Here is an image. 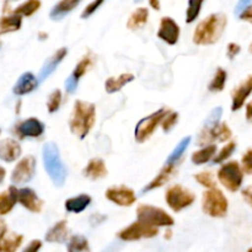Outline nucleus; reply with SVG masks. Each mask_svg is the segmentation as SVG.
<instances>
[{"label": "nucleus", "mask_w": 252, "mask_h": 252, "mask_svg": "<svg viewBox=\"0 0 252 252\" xmlns=\"http://www.w3.org/2000/svg\"><path fill=\"white\" fill-rule=\"evenodd\" d=\"M37 86H38V80H37L36 76L31 71H26L17 79L14 88H12V93L16 96L26 95V94L32 93L34 89H37Z\"/></svg>", "instance_id": "6ab92c4d"}, {"label": "nucleus", "mask_w": 252, "mask_h": 252, "mask_svg": "<svg viewBox=\"0 0 252 252\" xmlns=\"http://www.w3.org/2000/svg\"><path fill=\"white\" fill-rule=\"evenodd\" d=\"M41 7V1L39 0H27L24 4L17 6L14 10V14L20 15V16H32L36 11H38Z\"/></svg>", "instance_id": "72a5a7b5"}, {"label": "nucleus", "mask_w": 252, "mask_h": 252, "mask_svg": "<svg viewBox=\"0 0 252 252\" xmlns=\"http://www.w3.org/2000/svg\"><path fill=\"white\" fill-rule=\"evenodd\" d=\"M16 197L17 202H19L24 208L32 212V213H39V212L42 211V208H43V201L39 199L36 192L32 189H29V187L17 189Z\"/></svg>", "instance_id": "ddd939ff"}, {"label": "nucleus", "mask_w": 252, "mask_h": 252, "mask_svg": "<svg viewBox=\"0 0 252 252\" xmlns=\"http://www.w3.org/2000/svg\"><path fill=\"white\" fill-rule=\"evenodd\" d=\"M83 175L90 180H98L105 177L107 175V169H106L103 160L97 159V158L91 159L85 169L83 170Z\"/></svg>", "instance_id": "5701e85b"}, {"label": "nucleus", "mask_w": 252, "mask_h": 252, "mask_svg": "<svg viewBox=\"0 0 252 252\" xmlns=\"http://www.w3.org/2000/svg\"><path fill=\"white\" fill-rule=\"evenodd\" d=\"M170 112L167 108H160L157 112L152 113L148 117L143 118L138 122L134 129V138L138 143H144L145 140L149 139L158 128V126L161 123L162 118Z\"/></svg>", "instance_id": "423d86ee"}, {"label": "nucleus", "mask_w": 252, "mask_h": 252, "mask_svg": "<svg viewBox=\"0 0 252 252\" xmlns=\"http://www.w3.org/2000/svg\"><path fill=\"white\" fill-rule=\"evenodd\" d=\"M194 179L199 185H202L206 189H214L216 187V181H214L213 175L211 172H199L194 176Z\"/></svg>", "instance_id": "ea45409f"}, {"label": "nucleus", "mask_w": 252, "mask_h": 252, "mask_svg": "<svg viewBox=\"0 0 252 252\" xmlns=\"http://www.w3.org/2000/svg\"><path fill=\"white\" fill-rule=\"evenodd\" d=\"M248 252H252V248H251V249H250V250H249Z\"/></svg>", "instance_id": "680f3d73"}, {"label": "nucleus", "mask_w": 252, "mask_h": 252, "mask_svg": "<svg viewBox=\"0 0 252 252\" xmlns=\"http://www.w3.org/2000/svg\"><path fill=\"white\" fill-rule=\"evenodd\" d=\"M239 19L245 20V21H249L252 24V4L240 15V16H239Z\"/></svg>", "instance_id": "8fccbe9b"}, {"label": "nucleus", "mask_w": 252, "mask_h": 252, "mask_svg": "<svg viewBox=\"0 0 252 252\" xmlns=\"http://www.w3.org/2000/svg\"><path fill=\"white\" fill-rule=\"evenodd\" d=\"M235 149H236V144L234 142H230L229 144H226L225 147L218 153V154L214 155L213 162L214 164H220V162L225 161L226 159H229V158L231 157V154L235 152Z\"/></svg>", "instance_id": "4c0bfd02"}, {"label": "nucleus", "mask_w": 252, "mask_h": 252, "mask_svg": "<svg viewBox=\"0 0 252 252\" xmlns=\"http://www.w3.org/2000/svg\"><path fill=\"white\" fill-rule=\"evenodd\" d=\"M105 196L108 201L120 207H130L137 201L134 191L126 186L111 187L106 191Z\"/></svg>", "instance_id": "f8f14e48"}, {"label": "nucleus", "mask_w": 252, "mask_h": 252, "mask_svg": "<svg viewBox=\"0 0 252 252\" xmlns=\"http://www.w3.org/2000/svg\"><path fill=\"white\" fill-rule=\"evenodd\" d=\"M91 65H93V59H91V57H89V56L84 57V58L81 59L78 64H76V66H75V69L73 70V73H71L70 76H69V78L65 80L66 93L73 94L74 91L76 90L79 80H80V79L85 75V73L91 68Z\"/></svg>", "instance_id": "2eb2a0df"}, {"label": "nucleus", "mask_w": 252, "mask_h": 252, "mask_svg": "<svg viewBox=\"0 0 252 252\" xmlns=\"http://www.w3.org/2000/svg\"><path fill=\"white\" fill-rule=\"evenodd\" d=\"M5 176H6V170H5L2 166H0V185L4 182Z\"/></svg>", "instance_id": "5fc2aeb1"}, {"label": "nucleus", "mask_w": 252, "mask_h": 252, "mask_svg": "<svg viewBox=\"0 0 252 252\" xmlns=\"http://www.w3.org/2000/svg\"><path fill=\"white\" fill-rule=\"evenodd\" d=\"M226 26V16L223 14H212L201 21L193 33V42L198 46L213 44L220 38Z\"/></svg>", "instance_id": "f03ea898"}, {"label": "nucleus", "mask_w": 252, "mask_h": 252, "mask_svg": "<svg viewBox=\"0 0 252 252\" xmlns=\"http://www.w3.org/2000/svg\"><path fill=\"white\" fill-rule=\"evenodd\" d=\"M16 186H10L6 191L0 193V216L4 217L14 209L17 203Z\"/></svg>", "instance_id": "b1692460"}, {"label": "nucleus", "mask_w": 252, "mask_h": 252, "mask_svg": "<svg viewBox=\"0 0 252 252\" xmlns=\"http://www.w3.org/2000/svg\"><path fill=\"white\" fill-rule=\"evenodd\" d=\"M21 145L11 138L0 140V160L4 162H14L21 155Z\"/></svg>", "instance_id": "f3484780"}, {"label": "nucleus", "mask_w": 252, "mask_h": 252, "mask_svg": "<svg viewBox=\"0 0 252 252\" xmlns=\"http://www.w3.org/2000/svg\"><path fill=\"white\" fill-rule=\"evenodd\" d=\"M42 159H43L44 170L52 182L58 187L63 186L66 179V169L56 143L48 142L43 145Z\"/></svg>", "instance_id": "7ed1b4c3"}, {"label": "nucleus", "mask_w": 252, "mask_h": 252, "mask_svg": "<svg viewBox=\"0 0 252 252\" xmlns=\"http://www.w3.org/2000/svg\"><path fill=\"white\" fill-rule=\"evenodd\" d=\"M246 120L249 122H252V101L249 102L248 106H246Z\"/></svg>", "instance_id": "603ef678"}, {"label": "nucleus", "mask_w": 252, "mask_h": 252, "mask_svg": "<svg viewBox=\"0 0 252 252\" xmlns=\"http://www.w3.org/2000/svg\"><path fill=\"white\" fill-rule=\"evenodd\" d=\"M134 79L135 76L129 73L122 74V75H120L118 78H108L105 83V89L108 94H115L117 93V91H120L123 86L132 83Z\"/></svg>", "instance_id": "cd10ccee"}, {"label": "nucleus", "mask_w": 252, "mask_h": 252, "mask_svg": "<svg viewBox=\"0 0 252 252\" xmlns=\"http://www.w3.org/2000/svg\"><path fill=\"white\" fill-rule=\"evenodd\" d=\"M203 1L204 0H189V7H187L186 11L187 24H191V22H193L199 16Z\"/></svg>", "instance_id": "c9c22d12"}, {"label": "nucleus", "mask_w": 252, "mask_h": 252, "mask_svg": "<svg viewBox=\"0 0 252 252\" xmlns=\"http://www.w3.org/2000/svg\"><path fill=\"white\" fill-rule=\"evenodd\" d=\"M148 16H149V11H148L147 7H139V9L135 10L129 16V20L127 22V27L129 30L142 29L147 24Z\"/></svg>", "instance_id": "c756f323"}, {"label": "nucleus", "mask_w": 252, "mask_h": 252, "mask_svg": "<svg viewBox=\"0 0 252 252\" xmlns=\"http://www.w3.org/2000/svg\"><path fill=\"white\" fill-rule=\"evenodd\" d=\"M231 137V130L228 127L226 123H221L218 125L213 129H204L201 133L198 139V144L203 145L207 143H212L213 140H219V142H226L228 139H230Z\"/></svg>", "instance_id": "dca6fc26"}, {"label": "nucleus", "mask_w": 252, "mask_h": 252, "mask_svg": "<svg viewBox=\"0 0 252 252\" xmlns=\"http://www.w3.org/2000/svg\"><path fill=\"white\" fill-rule=\"evenodd\" d=\"M66 54H68V49L63 47V48L58 49L51 58H48L44 62L43 66H42L41 71H39L38 74V78H37L38 83H42V81L46 80V79L56 70L57 66H58L59 64H61V62L66 57Z\"/></svg>", "instance_id": "a211bd4d"}, {"label": "nucleus", "mask_w": 252, "mask_h": 252, "mask_svg": "<svg viewBox=\"0 0 252 252\" xmlns=\"http://www.w3.org/2000/svg\"><path fill=\"white\" fill-rule=\"evenodd\" d=\"M252 93V75L249 76L243 84H241L239 88L235 89V91L233 93V103H231V110L238 111L245 103L246 98L250 96Z\"/></svg>", "instance_id": "aec40b11"}, {"label": "nucleus", "mask_w": 252, "mask_h": 252, "mask_svg": "<svg viewBox=\"0 0 252 252\" xmlns=\"http://www.w3.org/2000/svg\"><path fill=\"white\" fill-rule=\"evenodd\" d=\"M159 234V229L157 226L148 225V224L142 223V221H134L127 228L122 229L117 234L118 238L123 241H137L140 239H150L154 238Z\"/></svg>", "instance_id": "1a4fd4ad"}, {"label": "nucleus", "mask_w": 252, "mask_h": 252, "mask_svg": "<svg viewBox=\"0 0 252 252\" xmlns=\"http://www.w3.org/2000/svg\"><path fill=\"white\" fill-rule=\"evenodd\" d=\"M38 36H39V39H46L47 37H48V34L44 33V32H39Z\"/></svg>", "instance_id": "6e6d98bb"}, {"label": "nucleus", "mask_w": 252, "mask_h": 252, "mask_svg": "<svg viewBox=\"0 0 252 252\" xmlns=\"http://www.w3.org/2000/svg\"><path fill=\"white\" fill-rule=\"evenodd\" d=\"M14 133L20 138H38L44 133V125L37 118H27L22 122L17 123L14 128Z\"/></svg>", "instance_id": "9b49d317"}, {"label": "nucleus", "mask_w": 252, "mask_h": 252, "mask_svg": "<svg viewBox=\"0 0 252 252\" xmlns=\"http://www.w3.org/2000/svg\"><path fill=\"white\" fill-rule=\"evenodd\" d=\"M158 37L170 46L176 44L180 37V27L177 22L172 20L171 17H162L161 21H160Z\"/></svg>", "instance_id": "4468645a"}, {"label": "nucleus", "mask_w": 252, "mask_h": 252, "mask_svg": "<svg viewBox=\"0 0 252 252\" xmlns=\"http://www.w3.org/2000/svg\"><path fill=\"white\" fill-rule=\"evenodd\" d=\"M218 179L228 191L236 192L243 185L244 172L238 161H230L224 164L219 169Z\"/></svg>", "instance_id": "0eeeda50"}, {"label": "nucleus", "mask_w": 252, "mask_h": 252, "mask_svg": "<svg viewBox=\"0 0 252 252\" xmlns=\"http://www.w3.org/2000/svg\"><path fill=\"white\" fill-rule=\"evenodd\" d=\"M62 103V91L59 89L54 90L53 93L49 95L48 101H47V108H48L49 113H54L59 110Z\"/></svg>", "instance_id": "58836bf2"}, {"label": "nucleus", "mask_w": 252, "mask_h": 252, "mask_svg": "<svg viewBox=\"0 0 252 252\" xmlns=\"http://www.w3.org/2000/svg\"><path fill=\"white\" fill-rule=\"evenodd\" d=\"M24 241V236L15 233H6L0 236V252H16Z\"/></svg>", "instance_id": "bb28decb"}, {"label": "nucleus", "mask_w": 252, "mask_h": 252, "mask_svg": "<svg viewBox=\"0 0 252 252\" xmlns=\"http://www.w3.org/2000/svg\"><path fill=\"white\" fill-rule=\"evenodd\" d=\"M149 4H150V6H152L154 10H157V11H159V10H160V1H159V0H149Z\"/></svg>", "instance_id": "864d4df0"}, {"label": "nucleus", "mask_w": 252, "mask_h": 252, "mask_svg": "<svg viewBox=\"0 0 252 252\" xmlns=\"http://www.w3.org/2000/svg\"><path fill=\"white\" fill-rule=\"evenodd\" d=\"M228 199L223 192L218 189H209L203 193L202 209L207 216L212 218H223L228 213Z\"/></svg>", "instance_id": "20e7f679"}, {"label": "nucleus", "mask_w": 252, "mask_h": 252, "mask_svg": "<svg viewBox=\"0 0 252 252\" xmlns=\"http://www.w3.org/2000/svg\"><path fill=\"white\" fill-rule=\"evenodd\" d=\"M95 105L81 100L75 101L73 113H71L70 121H69L70 132L80 139H84L95 125Z\"/></svg>", "instance_id": "f257e3e1"}, {"label": "nucleus", "mask_w": 252, "mask_h": 252, "mask_svg": "<svg viewBox=\"0 0 252 252\" xmlns=\"http://www.w3.org/2000/svg\"><path fill=\"white\" fill-rule=\"evenodd\" d=\"M66 220H61L54 224L46 234L47 243H56V244H64L68 239V225Z\"/></svg>", "instance_id": "4be33fe9"}, {"label": "nucleus", "mask_w": 252, "mask_h": 252, "mask_svg": "<svg viewBox=\"0 0 252 252\" xmlns=\"http://www.w3.org/2000/svg\"><path fill=\"white\" fill-rule=\"evenodd\" d=\"M0 134H1V127H0Z\"/></svg>", "instance_id": "e2e57ef3"}, {"label": "nucleus", "mask_w": 252, "mask_h": 252, "mask_svg": "<svg viewBox=\"0 0 252 252\" xmlns=\"http://www.w3.org/2000/svg\"><path fill=\"white\" fill-rule=\"evenodd\" d=\"M83 0H61L57 2L53 7H52L51 12H49V17L54 21L57 20H62L65 17L66 15L70 14L76 6H78Z\"/></svg>", "instance_id": "412c9836"}, {"label": "nucleus", "mask_w": 252, "mask_h": 252, "mask_svg": "<svg viewBox=\"0 0 252 252\" xmlns=\"http://www.w3.org/2000/svg\"><path fill=\"white\" fill-rule=\"evenodd\" d=\"M42 248V241L41 240H32L26 248L24 249L22 252H39Z\"/></svg>", "instance_id": "a18cd8bd"}, {"label": "nucleus", "mask_w": 252, "mask_h": 252, "mask_svg": "<svg viewBox=\"0 0 252 252\" xmlns=\"http://www.w3.org/2000/svg\"><path fill=\"white\" fill-rule=\"evenodd\" d=\"M6 233H7L6 221H5L2 218H0V236H2L4 234H6Z\"/></svg>", "instance_id": "3c124183"}, {"label": "nucleus", "mask_w": 252, "mask_h": 252, "mask_svg": "<svg viewBox=\"0 0 252 252\" xmlns=\"http://www.w3.org/2000/svg\"><path fill=\"white\" fill-rule=\"evenodd\" d=\"M68 252H91L89 241L83 235H74L69 239L66 245Z\"/></svg>", "instance_id": "473e14b6"}, {"label": "nucleus", "mask_w": 252, "mask_h": 252, "mask_svg": "<svg viewBox=\"0 0 252 252\" xmlns=\"http://www.w3.org/2000/svg\"><path fill=\"white\" fill-rule=\"evenodd\" d=\"M191 140H192L191 137H186V138H184V139H181V142H180L179 144L175 147V149L172 150L171 154L167 157L165 165H176L177 161L181 159L182 155H184L185 152L187 150L189 145L191 144Z\"/></svg>", "instance_id": "2f4dec72"}, {"label": "nucleus", "mask_w": 252, "mask_h": 252, "mask_svg": "<svg viewBox=\"0 0 252 252\" xmlns=\"http://www.w3.org/2000/svg\"><path fill=\"white\" fill-rule=\"evenodd\" d=\"M143 0H134V2H142Z\"/></svg>", "instance_id": "bf43d9fd"}, {"label": "nucleus", "mask_w": 252, "mask_h": 252, "mask_svg": "<svg viewBox=\"0 0 252 252\" xmlns=\"http://www.w3.org/2000/svg\"><path fill=\"white\" fill-rule=\"evenodd\" d=\"M137 218L142 223L148 225L157 226H172L175 224L174 218L167 214L164 209L158 207L149 206V204H142L137 208Z\"/></svg>", "instance_id": "39448f33"}, {"label": "nucleus", "mask_w": 252, "mask_h": 252, "mask_svg": "<svg viewBox=\"0 0 252 252\" xmlns=\"http://www.w3.org/2000/svg\"><path fill=\"white\" fill-rule=\"evenodd\" d=\"M91 204V197L89 194H79V196L73 197V198L66 199L64 207L65 211L69 213L79 214L85 211Z\"/></svg>", "instance_id": "a878e982"}, {"label": "nucleus", "mask_w": 252, "mask_h": 252, "mask_svg": "<svg viewBox=\"0 0 252 252\" xmlns=\"http://www.w3.org/2000/svg\"><path fill=\"white\" fill-rule=\"evenodd\" d=\"M103 1H105V0H94L93 2H90V4L84 9V11L81 12V19H88V17H90L91 15H93L94 12H96V10L103 4Z\"/></svg>", "instance_id": "79ce46f5"}, {"label": "nucleus", "mask_w": 252, "mask_h": 252, "mask_svg": "<svg viewBox=\"0 0 252 252\" xmlns=\"http://www.w3.org/2000/svg\"><path fill=\"white\" fill-rule=\"evenodd\" d=\"M34 172H36V159L32 155H27L17 162L12 170L10 180L14 186L29 184L33 179Z\"/></svg>", "instance_id": "9d476101"}, {"label": "nucleus", "mask_w": 252, "mask_h": 252, "mask_svg": "<svg viewBox=\"0 0 252 252\" xmlns=\"http://www.w3.org/2000/svg\"><path fill=\"white\" fill-rule=\"evenodd\" d=\"M22 17L17 14L9 15V16H2L0 19V36L10 32L19 31L21 29Z\"/></svg>", "instance_id": "c85d7f7f"}, {"label": "nucleus", "mask_w": 252, "mask_h": 252, "mask_svg": "<svg viewBox=\"0 0 252 252\" xmlns=\"http://www.w3.org/2000/svg\"><path fill=\"white\" fill-rule=\"evenodd\" d=\"M165 199H166L167 206L177 213V212H181L182 209L191 206L196 199V196L180 185H175L167 189Z\"/></svg>", "instance_id": "6e6552de"}, {"label": "nucleus", "mask_w": 252, "mask_h": 252, "mask_svg": "<svg viewBox=\"0 0 252 252\" xmlns=\"http://www.w3.org/2000/svg\"><path fill=\"white\" fill-rule=\"evenodd\" d=\"M243 170L246 174H252V149L248 150L243 157Z\"/></svg>", "instance_id": "37998d69"}, {"label": "nucleus", "mask_w": 252, "mask_h": 252, "mask_svg": "<svg viewBox=\"0 0 252 252\" xmlns=\"http://www.w3.org/2000/svg\"><path fill=\"white\" fill-rule=\"evenodd\" d=\"M226 83V71L224 69L218 68L216 71V75H214L213 80L209 84L208 89L212 93H218V91L224 90V86Z\"/></svg>", "instance_id": "f704fd0d"}, {"label": "nucleus", "mask_w": 252, "mask_h": 252, "mask_svg": "<svg viewBox=\"0 0 252 252\" xmlns=\"http://www.w3.org/2000/svg\"><path fill=\"white\" fill-rule=\"evenodd\" d=\"M1 44H2V43H1V41H0V49H1Z\"/></svg>", "instance_id": "052dcab7"}, {"label": "nucleus", "mask_w": 252, "mask_h": 252, "mask_svg": "<svg viewBox=\"0 0 252 252\" xmlns=\"http://www.w3.org/2000/svg\"><path fill=\"white\" fill-rule=\"evenodd\" d=\"M221 115H223V108L221 107L214 108V110L209 113L208 117H207L206 122H204V129L208 130V129H213V128H216L217 126L219 125V122H220Z\"/></svg>", "instance_id": "e433bc0d"}, {"label": "nucleus", "mask_w": 252, "mask_h": 252, "mask_svg": "<svg viewBox=\"0 0 252 252\" xmlns=\"http://www.w3.org/2000/svg\"><path fill=\"white\" fill-rule=\"evenodd\" d=\"M171 234H172L171 230H167L166 234H165V239H167V240H169V239H171Z\"/></svg>", "instance_id": "4d7b16f0"}, {"label": "nucleus", "mask_w": 252, "mask_h": 252, "mask_svg": "<svg viewBox=\"0 0 252 252\" xmlns=\"http://www.w3.org/2000/svg\"><path fill=\"white\" fill-rule=\"evenodd\" d=\"M249 51H250V53H252V43H251V46H250V48H249Z\"/></svg>", "instance_id": "13d9d810"}, {"label": "nucleus", "mask_w": 252, "mask_h": 252, "mask_svg": "<svg viewBox=\"0 0 252 252\" xmlns=\"http://www.w3.org/2000/svg\"><path fill=\"white\" fill-rule=\"evenodd\" d=\"M177 120H179V113L177 112H171L170 111L164 118H162L161 123H162V129L164 132H170L172 128L175 127V125L177 123Z\"/></svg>", "instance_id": "a19ab883"}, {"label": "nucleus", "mask_w": 252, "mask_h": 252, "mask_svg": "<svg viewBox=\"0 0 252 252\" xmlns=\"http://www.w3.org/2000/svg\"><path fill=\"white\" fill-rule=\"evenodd\" d=\"M252 4V0H239L238 4H236L235 9H234V14H235V16H240L241 14H243L244 11H245L246 9H248L249 6Z\"/></svg>", "instance_id": "c03bdc74"}, {"label": "nucleus", "mask_w": 252, "mask_h": 252, "mask_svg": "<svg viewBox=\"0 0 252 252\" xmlns=\"http://www.w3.org/2000/svg\"><path fill=\"white\" fill-rule=\"evenodd\" d=\"M216 153H217L216 145L209 144L207 145V147L202 148V149L198 150V152L193 153L191 157V160L194 165L206 164V162H208L209 160L216 155Z\"/></svg>", "instance_id": "7c9ffc66"}, {"label": "nucleus", "mask_w": 252, "mask_h": 252, "mask_svg": "<svg viewBox=\"0 0 252 252\" xmlns=\"http://www.w3.org/2000/svg\"><path fill=\"white\" fill-rule=\"evenodd\" d=\"M240 51H241V48L239 44H236V43H229L228 44V57L230 59H233L234 57L238 56V54L240 53Z\"/></svg>", "instance_id": "49530a36"}, {"label": "nucleus", "mask_w": 252, "mask_h": 252, "mask_svg": "<svg viewBox=\"0 0 252 252\" xmlns=\"http://www.w3.org/2000/svg\"><path fill=\"white\" fill-rule=\"evenodd\" d=\"M103 220H106V217L101 216V214H94V216L90 217V223L93 226L98 225V224L102 223Z\"/></svg>", "instance_id": "09e8293b"}, {"label": "nucleus", "mask_w": 252, "mask_h": 252, "mask_svg": "<svg viewBox=\"0 0 252 252\" xmlns=\"http://www.w3.org/2000/svg\"><path fill=\"white\" fill-rule=\"evenodd\" d=\"M241 194H243L246 203H248L250 207H252V187L249 186L246 187V189H244L243 192H241Z\"/></svg>", "instance_id": "de8ad7c7"}, {"label": "nucleus", "mask_w": 252, "mask_h": 252, "mask_svg": "<svg viewBox=\"0 0 252 252\" xmlns=\"http://www.w3.org/2000/svg\"><path fill=\"white\" fill-rule=\"evenodd\" d=\"M174 172H175V165H165L164 169L159 172V175H158V176L155 177L152 182H149V184H148L147 186L142 189V192H140V193L142 194L147 193V192L153 191V189L161 187L162 185H165L170 179H171V176L174 175Z\"/></svg>", "instance_id": "393cba45"}]
</instances>
